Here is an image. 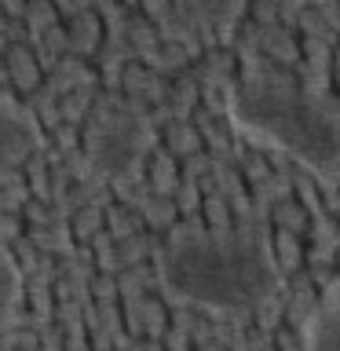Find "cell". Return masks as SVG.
Instances as JSON below:
<instances>
[{
    "instance_id": "6da1fadb",
    "label": "cell",
    "mask_w": 340,
    "mask_h": 351,
    "mask_svg": "<svg viewBox=\"0 0 340 351\" xmlns=\"http://www.w3.org/2000/svg\"><path fill=\"white\" fill-rule=\"evenodd\" d=\"M158 278L175 300L249 311L282 289V263L260 227H183L158 252Z\"/></svg>"
},
{
    "instance_id": "7a4b0ae2",
    "label": "cell",
    "mask_w": 340,
    "mask_h": 351,
    "mask_svg": "<svg viewBox=\"0 0 340 351\" xmlns=\"http://www.w3.org/2000/svg\"><path fill=\"white\" fill-rule=\"evenodd\" d=\"M227 114L241 132L293 154L311 172H340V103L322 88L274 66H249L227 88Z\"/></svg>"
},
{
    "instance_id": "3957f363",
    "label": "cell",
    "mask_w": 340,
    "mask_h": 351,
    "mask_svg": "<svg viewBox=\"0 0 340 351\" xmlns=\"http://www.w3.org/2000/svg\"><path fill=\"white\" fill-rule=\"evenodd\" d=\"M150 147V125L132 106H106L88 125V154L106 172H136Z\"/></svg>"
},
{
    "instance_id": "277c9868",
    "label": "cell",
    "mask_w": 340,
    "mask_h": 351,
    "mask_svg": "<svg viewBox=\"0 0 340 351\" xmlns=\"http://www.w3.org/2000/svg\"><path fill=\"white\" fill-rule=\"evenodd\" d=\"M40 143V125L19 99L0 92V165H15Z\"/></svg>"
},
{
    "instance_id": "5b68a950",
    "label": "cell",
    "mask_w": 340,
    "mask_h": 351,
    "mask_svg": "<svg viewBox=\"0 0 340 351\" xmlns=\"http://www.w3.org/2000/svg\"><path fill=\"white\" fill-rule=\"evenodd\" d=\"M304 351H340V278L322 293L304 329Z\"/></svg>"
},
{
    "instance_id": "8992f818",
    "label": "cell",
    "mask_w": 340,
    "mask_h": 351,
    "mask_svg": "<svg viewBox=\"0 0 340 351\" xmlns=\"http://www.w3.org/2000/svg\"><path fill=\"white\" fill-rule=\"evenodd\" d=\"M19 296H22V271L8 252H0V326H4L8 315L15 311Z\"/></svg>"
}]
</instances>
